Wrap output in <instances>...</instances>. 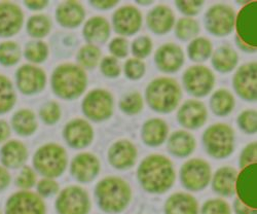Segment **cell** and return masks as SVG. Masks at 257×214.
<instances>
[{
	"label": "cell",
	"instance_id": "cell-42",
	"mask_svg": "<svg viewBox=\"0 0 257 214\" xmlns=\"http://www.w3.org/2000/svg\"><path fill=\"white\" fill-rule=\"evenodd\" d=\"M143 107L142 97L138 93H133L124 97L120 102V109L127 115H136Z\"/></svg>",
	"mask_w": 257,
	"mask_h": 214
},
{
	"label": "cell",
	"instance_id": "cell-32",
	"mask_svg": "<svg viewBox=\"0 0 257 214\" xmlns=\"http://www.w3.org/2000/svg\"><path fill=\"white\" fill-rule=\"evenodd\" d=\"M238 63V55L228 47L219 48L212 57V64L216 70L220 72H228L232 70Z\"/></svg>",
	"mask_w": 257,
	"mask_h": 214
},
{
	"label": "cell",
	"instance_id": "cell-27",
	"mask_svg": "<svg viewBox=\"0 0 257 214\" xmlns=\"http://www.w3.org/2000/svg\"><path fill=\"white\" fill-rule=\"evenodd\" d=\"M168 135V127L166 123L160 119L147 121L142 129L143 141L151 146L161 145Z\"/></svg>",
	"mask_w": 257,
	"mask_h": 214
},
{
	"label": "cell",
	"instance_id": "cell-35",
	"mask_svg": "<svg viewBox=\"0 0 257 214\" xmlns=\"http://www.w3.org/2000/svg\"><path fill=\"white\" fill-rule=\"evenodd\" d=\"M211 52V42L209 39L204 37L194 39L188 46V56L192 61L203 62L210 57Z\"/></svg>",
	"mask_w": 257,
	"mask_h": 214
},
{
	"label": "cell",
	"instance_id": "cell-24",
	"mask_svg": "<svg viewBox=\"0 0 257 214\" xmlns=\"http://www.w3.org/2000/svg\"><path fill=\"white\" fill-rule=\"evenodd\" d=\"M174 20L172 10L166 6H159L149 13L147 24L155 33L164 34L169 32L173 27Z\"/></svg>",
	"mask_w": 257,
	"mask_h": 214
},
{
	"label": "cell",
	"instance_id": "cell-9",
	"mask_svg": "<svg viewBox=\"0 0 257 214\" xmlns=\"http://www.w3.org/2000/svg\"><path fill=\"white\" fill-rule=\"evenodd\" d=\"M183 185L190 190L205 188L211 178L209 164L201 159H192L186 162L180 172Z\"/></svg>",
	"mask_w": 257,
	"mask_h": 214
},
{
	"label": "cell",
	"instance_id": "cell-57",
	"mask_svg": "<svg viewBox=\"0 0 257 214\" xmlns=\"http://www.w3.org/2000/svg\"><path fill=\"white\" fill-rule=\"evenodd\" d=\"M92 5L98 9L106 10V9H110V8L116 6L117 2H92Z\"/></svg>",
	"mask_w": 257,
	"mask_h": 214
},
{
	"label": "cell",
	"instance_id": "cell-48",
	"mask_svg": "<svg viewBox=\"0 0 257 214\" xmlns=\"http://www.w3.org/2000/svg\"><path fill=\"white\" fill-rule=\"evenodd\" d=\"M101 70L106 76L115 77L120 73L119 63L113 57H106L101 63Z\"/></svg>",
	"mask_w": 257,
	"mask_h": 214
},
{
	"label": "cell",
	"instance_id": "cell-13",
	"mask_svg": "<svg viewBox=\"0 0 257 214\" xmlns=\"http://www.w3.org/2000/svg\"><path fill=\"white\" fill-rule=\"evenodd\" d=\"M183 81L190 94L202 97L212 90L214 76L211 70L205 66H192L185 71Z\"/></svg>",
	"mask_w": 257,
	"mask_h": 214
},
{
	"label": "cell",
	"instance_id": "cell-14",
	"mask_svg": "<svg viewBox=\"0 0 257 214\" xmlns=\"http://www.w3.org/2000/svg\"><path fill=\"white\" fill-rule=\"evenodd\" d=\"M7 214H46V206L33 192L20 191L9 200Z\"/></svg>",
	"mask_w": 257,
	"mask_h": 214
},
{
	"label": "cell",
	"instance_id": "cell-53",
	"mask_svg": "<svg viewBox=\"0 0 257 214\" xmlns=\"http://www.w3.org/2000/svg\"><path fill=\"white\" fill-rule=\"evenodd\" d=\"M176 6L185 15L192 16L200 12L203 2H177Z\"/></svg>",
	"mask_w": 257,
	"mask_h": 214
},
{
	"label": "cell",
	"instance_id": "cell-2",
	"mask_svg": "<svg viewBox=\"0 0 257 214\" xmlns=\"http://www.w3.org/2000/svg\"><path fill=\"white\" fill-rule=\"evenodd\" d=\"M96 196L100 207L109 213H118L130 203L131 188L118 177H107L96 187Z\"/></svg>",
	"mask_w": 257,
	"mask_h": 214
},
{
	"label": "cell",
	"instance_id": "cell-19",
	"mask_svg": "<svg viewBox=\"0 0 257 214\" xmlns=\"http://www.w3.org/2000/svg\"><path fill=\"white\" fill-rule=\"evenodd\" d=\"M184 56L182 50L173 44L162 46L156 53L158 67L165 72L177 71L183 64Z\"/></svg>",
	"mask_w": 257,
	"mask_h": 214
},
{
	"label": "cell",
	"instance_id": "cell-4",
	"mask_svg": "<svg viewBox=\"0 0 257 214\" xmlns=\"http://www.w3.org/2000/svg\"><path fill=\"white\" fill-rule=\"evenodd\" d=\"M53 88L62 98H75L78 97L87 85V76L81 68L64 64L59 66L53 74Z\"/></svg>",
	"mask_w": 257,
	"mask_h": 214
},
{
	"label": "cell",
	"instance_id": "cell-28",
	"mask_svg": "<svg viewBox=\"0 0 257 214\" xmlns=\"http://www.w3.org/2000/svg\"><path fill=\"white\" fill-rule=\"evenodd\" d=\"M84 12L82 7L74 2L62 4L57 10V19L63 26L75 27L81 23Z\"/></svg>",
	"mask_w": 257,
	"mask_h": 214
},
{
	"label": "cell",
	"instance_id": "cell-12",
	"mask_svg": "<svg viewBox=\"0 0 257 214\" xmlns=\"http://www.w3.org/2000/svg\"><path fill=\"white\" fill-rule=\"evenodd\" d=\"M234 23V12L227 6H214L206 14V26L208 30L217 36H225L229 34Z\"/></svg>",
	"mask_w": 257,
	"mask_h": 214
},
{
	"label": "cell",
	"instance_id": "cell-58",
	"mask_svg": "<svg viewBox=\"0 0 257 214\" xmlns=\"http://www.w3.org/2000/svg\"><path fill=\"white\" fill-rule=\"evenodd\" d=\"M25 4L31 10H40L48 5V2H26Z\"/></svg>",
	"mask_w": 257,
	"mask_h": 214
},
{
	"label": "cell",
	"instance_id": "cell-22",
	"mask_svg": "<svg viewBox=\"0 0 257 214\" xmlns=\"http://www.w3.org/2000/svg\"><path fill=\"white\" fill-rule=\"evenodd\" d=\"M23 23V14L20 8L4 3L0 4V35L10 36L17 33Z\"/></svg>",
	"mask_w": 257,
	"mask_h": 214
},
{
	"label": "cell",
	"instance_id": "cell-52",
	"mask_svg": "<svg viewBox=\"0 0 257 214\" xmlns=\"http://www.w3.org/2000/svg\"><path fill=\"white\" fill-rule=\"evenodd\" d=\"M58 188H59V186H58L57 182L50 178L41 180L37 186L38 192L42 197H49V196L56 194Z\"/></svg>",
	"mask_w": 257,
	"mask_h": 214
},
{
	"label": "cell",
	"instance_id": "cell-41",
	"mask_svg": "<svg viewBox=\"0 0 257 214\" xmlns=\"http://www.w3.org/2000/svg\"><path fill=\"white\" fill-rule=\"evenodd\" d=\"M25 55L32 62H42L48 57V47L42 41H31L26 47Z\"/></svg>",
	"mask_w": 257,
	"mask_h": 214
},
{
	"label": "cell",
	"instance_id": "cell-6",
	"mask_svg": "<svg viewBox=\"0 0 257 214\" xmlns=\"http://www.w3.org/2000/svg\"><path fill=\"white\" fill-rule=\"evenodd\" d=\"M67 165V156L64 148L57 144L40 147L34 157V166L41 174L57 177L63 173Z\"/></svg>",
	"mask_w": 257,
	"mask_h": 214
},
{
	"label": "cell",
	"instance_id": "cell-39",
	"mask_svg": "<svg viewBox=\"0 0 257 214\" xmlns=\"http://www.w3.org/2000/svg\"><path fill=\"white\" fill-rule=\"evenodd\" d=\"M100 56H101V53L97 47L93 45H88V46H84L79 51L78 61L82 66L87 68H93L98 64Z\"/></svg>",
	"mask_w": 257,
	"mask_h": 214
},
{
	"label": "cell",
	"instance_id": "cell-17",
	"mask_svg": "<svg viewBox=\"0 0 257 214\" xmlns=\"http://www.w3.org/2000/svg\"><path fill=\"white\" fill-rule=\"evenodd\" d=\"M17 80L21 91L26 94H32L44 89L46 74L40 68L25 65L19 69Z\"/></svg>",
	"mask_w": 257,
	"mask_h": 214
},
{
	"label": "cell",
	"instance_id": "cell-30",
	"mask_svg": "<svg viewBox=\"0 0 257 214\" xmlns=\"http://www.w3.org/2000/svg\"><path fill=\"white\" fill-rule=\"evenodd\" d=\"M83 33L91 42H104L110 33L109 24L102 17H94L85 24Z\"/></svg>",
	"mask_w": 257,
	"mask_h": 214
},
{
	"label": "cell",
	"instance_id": "cell-1",
	"mask_svg": "<svg viewBox=\"0 0 257 214\" xmlns=\"http://www.w3.org/2000/svg\"><path fill=\"white\" fill-rule=\"evenodd\" d=\"M138 179L142 187L154 194L167 191L175 181V171L171 161L161 155L145 158L138 168Z\"/></svg>",
	"mask_w": 257,
	"mask_h": 214
},
{
	"label": "cell",
	"instance_id": "cell-43",
	"mask_svg": "<svg viewBox=\"0 0 257 214\" xmlns=\"http://www.w3.org/2000/svg\"><path fill=\"white\" fill-rule=\"evenodd\" d=\"M153 49L152 39L148 36H140L134 40L132 45V52L135 57L142 59L151 54Z\"/></svg>",
	"mask_w": 257,
	"mask_h": 214
},
{
	"label": "cell",
	"instance_id": "cell-25",
	"mask_svg": "<svg viewBox=\"0 0 257 214\" xmlns=\"http://www.w3.org/2000/svg\"><path fill=\"white\" fill-rule=\"evenodd\" d=\"M165 210L166 214H198L199 207L194 197L177 192L167 200Z\"/></svg>",
	"mask_w": 257,
	"mask_h": 214
},
{
	"label": "cell",
	"instance_id": "cell-7",
	"mask_svg": "<svg viewBox=\"0 0 257 214\" xmlns=\"http://www.w3.org/2000/svg\"><path fill=\"white\" fill-rule=\"evenodd\" d=\"M238 46L244 51H254L257 47V3L245 6L237 18Z\"/></svg>",
	"mask_w": 257,
	"mask_h": 214
},
{
	"label": "cell",
	"instance_id": "cell-29",
	"mask_svg": "<svg viewBox=\"0 0 257 214\" xmlns=\"http://www.w3.org/2000/svg\"><path fill=\"white\" fill-rule=\"evenodd\" d=\"M170 152L177 157L189 156L196 147L195 138L185 131H177L169 138Z\"/></svg>",
	"mask_w": 257,
	"mask_h": 214
},
{
	"label": "cell",
	"instance_id": "cell-16",
	"mask_svg": "<svg viewBox=\"0 0 257 214\" xmlns=\"http://www.w3.org/2000/svg\"><path fill=\"white\" fill-rule=\"evenodd\" d=\"M141 14L135 8L125 6L120 8L113 15V25L117 33L122 35H132L141 27Z\"/></svg>",
	"mask_w": 257,
	"mask_h": 214
},
{
	"label": "cell",
	"instance_id": "cell-3",
	"mask_svg": "<svg viewBox=\"0 0 257 214\" xmlns=\"http://www.w3.org/2000/svg\"><path fill=\"white\" fill-rule=\"evenodd\" d=\"M181 98V91L176 80L161 77L153 80L146 89V99L154 111L170 113L176 109Z\"/></svg>",
	"mask_w": 257,
	"mask_h": 214
},
{
	"label": "cell",
	"instance_id": "cell-47",
	"mask_svg": "<svg viewBox=\"0 0 257 214\" xmlns=\"http://www.w3.org/2000/svg\"><path fill=\"white\" fill-rule=\"evenodd\" d=\"M60 107L55 102H50L46 104L40 112V116L46 123L54 124L60 119Z\"/></svg>",
	"mask_w": 257,
	"mask_h": 214
},
{
	"label": "cell",
	"instance_id": "cell-49",
	"mask_svg": "<svg viewBox=\"0 0 257 214\" xmlns=\"http://www.w3.org/2000/svg\"><path fill=\"white\" fill-rule=\"evenodd\" d=\"M109 49H110V52L115 57L122 58V57H125L127 55L128 44H127L126 39H124V38H121V37L114 38L111 41V44L109 46Z\"/></svg>",
	"mask_w": 257,
	"mask_h": 214
},
{
	"label": "cell",
	"instance_id": "cell-51",
	"mask_svg": "<svg viewBox=\"0 0 257 214\" xmlns=\"http://www.w3.org/2000/svg\"><path fill=\"white\" fill-rule=\"evenodd\" d=\"M256 163V143H251L243 151L240 158V165L245 168Z\"/></svg>",
	"mask_w": 257,
	"mask_h": 214
},
{
	"label": "cell",
	"instance_id": "cell-20",
	"mask_svg": "<svg viewBox=\"0 0 257 214\" xmlns=\"http://www.w3.org/2000/svg\"><path fill=\"white\" fill-rule=\"evenodd\" d=\"M108 157L113 167L117 169H126L135 164L137 149L132 142L119 140L110 147Z\"/></svg>",
	"mask_w": 257,
	"mask_h": 214
},
{
	"label": "cell",
	"instance_id": "cell-23",
	"mask_svg": "<svg viewBox=\"0 0 257 214\" xmlns=\"http://www.w3.org/2000/svg\"><path fill=\"white\" fill-rule=\"evenodd\" d=\"M100 170L98 159L91 154H80L72 162L71 171L73 176L82 182L93 180Z\"/></svg>",
	"mask_w": 257,
	"mask_h": 214
},
{
	"label": "cell",
	"instance_id": "cell-55",
	"mask_svg": "<svg viewBox=\"0 0 257 214\" xmlns=\"http://www.w3.org/2000/svg\"><path fill=\"white\" fill-rule=\"evenodd\" d=\"M10 183V174L7 170L0 167V190H3Z\"/></svg>",
	"mask_w": 257,
	"mask_h": 214
},
{
	"label": "cell",
	"instance_id": "cell-37",
	"mask_svg": "<svg viewBox=\"0 0 257 214\" xmlns=\"http://www.w3.org/2000/svg\"><path fill=\"white\" fill-rule=\"evenodd\" d=\"M199 24L196 20L190 18H183L178 21L176 25V34L182 40L194 38L199 33Z\"/></svg>",
	"mask_w": 257,
	"mask_h": 214
},
{
	"label": "cell",
	"instance_id": "cell-44",
	"mask_svg": "<svg viewBox=\"0 0 257 214\" xmlns=\"http://www.w3.org/2000/svg\"><path fill=\"white\" fill-rule=\"evenodd\" d=\"M203 214H231L228 204L221 199L207 201L202 209Z\"/></svg>",
	"mask_w": 257,
	"mask_h": 214
},
{
	"label": "cell",
	"instance_id": "cell-11",
	"mask_svg": "<svg viewBox=\"0 0 257 214\" xmlns=\"http://www.w3.org/2000/svg\"><path fill=\"white\" fill-rule=\"evenodd\" d=\"M239 200L246 206L257 208V164L249 165L241 171L235 181Z\"/></svg>",
	"mask_w": 257,
	"mask_h": 214
},
{
	"label": "cell",
	"instance_id": "cell-50",
	"mask_svg": "<svg viewBox=\"0 0 257 214\" xmlns=\"http://www.w3.org/2000/svg\"><path fill=\"white\" fill-rule=\"evenodd\" d=\"M35 182V174L29 167H25L17 179V183L22 188H30Z\"/></svg>",
	"mask_w": 257,
	"mask_h": 214
},
{
	"label": "cell",
	"instance_id": "cell-56",
	"mask_svg": "<svg viewBox=\"0 0 257 214\" xmlns=\"http://www.w3.org/2000/svg\"><path fill=\"white\" fill-rule=\"evenodd\" d=\"M10 135V128L4 121H0V141L5 140Z\"/></svg>",
	"mask_w": 257,
	"mask_h": 214
},
{
	"label": "cell",
	"instance_id": "cell-38",
	"mask_svg": "<svg viewBox=\"0 0 257 214\" xmlns=\"http://www.w3.org/2000/svg\"><path fill=\"white\" fill-rule=\"evenodd\" d=\"M28 32L34 37H42L49 33L51 22L46 16H34L28 21Z\"/></svg>",
	"mask_w": 257,
	"mask_h": 214
},
{
	"label": "cell",
	"instance_id": "cell-40",
	"mask_svg": "<svg viewBox=\"0 0 257 214\" xmlns=\"http://www.w3.org/2000/svg\"><path fill=\"white\" fill-rule=\"evenodd\" d=\"M20 59L19 46L13 41L4 42L0 45V62L6 65H13Z\"/></svg>",
	"mask_w": 257,
	"mask_h": 214
},
{
	"label": "cell",
	"instance_id": "cell-36",
	"mask_svg": "<svg viewBox=\"0 0 257 214\" xmlns=\"http://www.w3.org/2000/svg\"><path fill=\"white\" fill-rule=\"evenodd\" d=\"M15 103V92L11 81L0 75V114L10 111Z\"/></svg>",
	"mask_w": 257,
	"mask_h": 214
},
{
	"label": "cell",
	"instance_id": "cell-31",
	"mask_svg": "<svg viewBox=\"0 0 257 214\" xmlns=\"http://www.w3.org/2000/svg\"><path fill=\"white\" fill-rule=\"evenodd\" d=\"M2 159L4 164L9 167H19L27 159V149L23 143L19 141H11L4 146L2 151Z\"/></svg>",
	"mask_w": 257,
	"mask_h": 214
},
{
	"label": "cell",
	"instance_id": "cell-54",
	"mask_svg": "<svg viewBox=\"0 0 257 214\" xmlns=\"http://www.w3.org/2000/svg\"><path fill=\"white\" fill-rule=\"evenodd\" d=\"M234 210L237 214H256V209H252L246 206L239 199L234 202Z\"/></svg>",
	"mask_w": 257,
	"mask_h": 214
},
{
	"label": "cell",
	"instance_id": "cell-5",
	"mask_svg": "<svg viewBox=\"0 0 257 214\" xmlns=\"http://www.w3.org/2000/svg\"><path fill=\"white\" fill-rule=\"evenodd\" d=\"M203 139L208 154L216 159L226 158L233 151V131L225 124L209 127Z\"/></svg>",
	"mask_w": 257,
	"mask_h": 214
},
{
	"label": "cell",
	"instance_id": "cell-18",
	"mask_svg": "<svg viewBox=\"0 0 257 214\" xmlns=\"http://www.w3.org/2000/svg\"><path fill=\"white\" fill-rule=\"evenodd\" d=\"M207 120V110L200 101L190 100L185 102L178 112L179 123L188 129H197Z\"/></svg>",
	"mask_w": 257,
	"mask_h": 214
},
{
	"label": "cell",
	"instance_id": "cell-33",
	"mask_svg": "<svg viewBox=\"0 0 257 214\" xmlns=\"http://www.w3.org/2000/svg\"><path fill=\"white\" fill-rule=\"evenodd\" d=\"M13 125L16 131L21 135L32 134L37 127L34 114L27 110L20 111L15 115L13 119Z\"/></svg>",
	"mask_w": 257,
	"mask_h": 214
},
{
	"label": "cell",
	"instance_id": "cell-26",
	"mask_svg": "<svg viewBox=\"0 0 257 214\" xmlns=\"http://www.w3.org/2000/svg\"><path fill=\"white\" fill-rule=\"evenodd\" d=\"M238 173L233 168L223 167L216 171L213 178V189L222 196H232L235 191Z\"/></svg>",
	"mask_w": 257,
	"mask_h": 214
},
{
	"label": "cell",
	"instance_id": "cell-21",
	"mask_svg": "<svg viewBox=\"0 0 257 214\" xmlns=\"http://www.w3.org/2000/svg\"><path fill=\"white\" fill-rule=\"evenodd\" d=\"M64 137L72 147H85L93 139V129L85 121L74 120L65 127Z\"/></svg>",
	"mask_w": 257,
	"mask_h": 214
},
{
	"label": "cell",
	"instance_id": "cell-15",
	"mask_svg": "<svg viewBox=\"0 0 257 214\" xmlns=\"http://www.w3.org/2000/svg\"><path fill=\"white\" fill-rule=\"evenodd\" d=\"M233 85L242 98L256 100V63L243 65L234 75Z\"/></svg>",
	"mask_w": 257,
	"mask_h": 214
},
{
	"label": "cell",
	"instance_id": "cell-10",
	"mask_svg": "<svg viewBox=\"0 0 257 214\" xmlns=\"http://www.w3.org/2000/svg\"><path fill=\"white\" fill-rule=\"evenodd\" d=\"M111 95L104 90H94L87 95L82 103L85 116L94 121H103L112 114Z\"/></svg>",
	"mask_w": 257,
	"mask_h": 214
},
{
	"label": "cell",
	"instance_id": "cell-34",
	"mask_svg": "<svg viewBox=\"0 0 257 214\" xmlns=\"http://www.w3.org/2000/svg\"><path fill=\"white\" fill-rule=\"evenodd\" d=\"M233 97L226 90H219L215 92L211 98L212 111L217 116H225L229 114L233 109Z\"/></svg>",
	"mask_w": 257,
	"mask_h": 214
},
{
	"label": "cell",
	"instance_id": "cell-45",
	"mask_svg": "<svg viewBox=\"0 0 257 214\" xmlns=\"http://www.w3.org/2000/svg\"><path fill=\"white\" fill-rule=\"evenodd\" d=\"M125 75L131 79H138L143 76L145 72V65L139 59L127 60L124 65Z\"/></svg>",
	"mask_w": 257,
	"mask_h": 214
},
{
	"label": "cell",
	"instance_id": "cell-46",
	"mask_svg": "<svg viewBox=\"0 0 257 214\" xmlns=\"http://www.w3.org/2000/svg\"><path fill=\"white\" fill-rule=\"evenodd\" d=\"M238 123L242 129L247 133H255L256 132V112L254 111H246L242 113L238 119Z\"/></svg>",
	"mask_w": 257,
	"mask_h": 214
},
{
	"label": "cell",
	"instance_id": "cell-8",
	"mask_svg": "<svg viewBox=\"0 0 257 214\" xmlns=\"http://www.w3.org/2000/svg\"><path fill=\"white\" fill-rule=\"evenodd\" d=\"M56 207L60 214H87L90 209L89 196L78 186H69L62 190Z\"/></svg>",
	"mask_w": 257,
	"mask_h": 214
}]
</instances>
